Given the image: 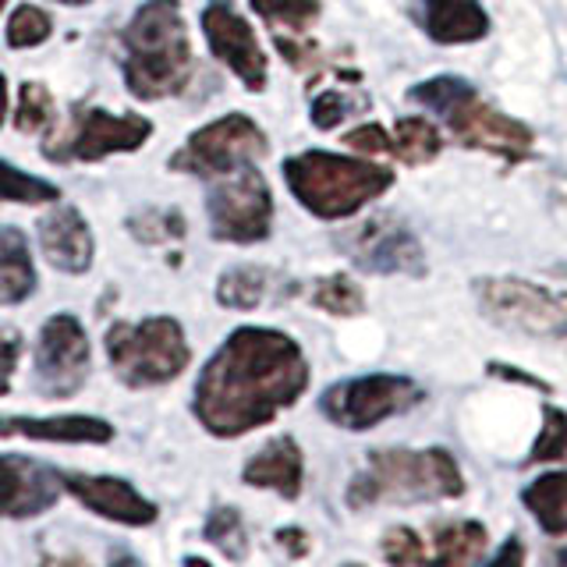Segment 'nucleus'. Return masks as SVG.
<instances>
[{"mask_svg":"<svg viewBox=\"0 0 567 567\" xmlns=\"http://www.w3.org/2000/svg\"><path fill=\"white\" fill-rule=\"evenodd\" d=\"M306 386L309 362L288 333L241 327L199 372L192 408L213 436H241L274 422Z\"/></svg>","mask_w":567,"mask_h":567,"instance_id":"nucleus-1","label":"nucleus"},{"mask_svg":"<svg viewBox=\"0 0 567 567\" xmlns=\"http://www.w3.org/2000/svg\"><path fill=\"white\" fill-rule=\"evenodd\" d=\"M124 82L138 100L182 93L192 75V47L177 0H146L121 32Z\"/></svg>","mask_w":567,"mask_h":567,"instance_id":"nucleus-2","label":"nucleus"},{"mask_svg":"<svg viewBox=\"0 0 567 567\" xmlns=\"http://www.w3.org/2000/svg\"><path fill=\"white\" fill-rule=\"evenodd\" d=\"M461 493H465V475H461L451 451L383 447V451H369L365 468L354 472L344 501L351 511H365L383 501L425 504V501H454Z\"/></svg>","mask_w":567,"mask_h":567,"instance_id":"nucleus-3","label":"nucleus"},{"mask_svg":"<svg viewBox=\"0 0 567 567\" xmlns=\"http://www.w3.org/2000/svg\"><path fill=\"white\" fill-rule=\"evenodd\" d=\"M284 182L291 195L319 220H344L354 217L362 206L394 185V171L369 164L362 156L309 150L284 159Z\"/></svg>","mask_w":567,"mask_h":567,"instance_id":"nucleus-4","label":"nucleus"},{"mask_svg":"<svg viewBox=\"0 0 567 567\" xmlns=\"http://www.w3.org/2000/svg\"><path fill=\"white\" fill-rule=\"evenodd\" d=\"M472 295L493 327L539 344H567V291L522 277H478Z\"/></svg>","mask_w":567,"mask_h":567,"instance_id":"nucleus-5","label":"nucleus"},{"mask_svg":"<svg viewBox=\"0 0 567 567\" xmlns=\"http://www.w3.org/2000/svg\"><path fill=\"white\" fill-rule=\"evenodd\" d=\"M106 354L114 372L128 386H159L182 377L188 365L185 330L171 316H153L142 323H117L106 333Z\"/></svg>","mask_w":567,"mask_h":567,"instance_id":"nucleus-6","label":"nucleus"},{"mask_svg":"<svg viewBox=\"0 0 567 567\" xmlns=\"http://www.w3.org/2000/svg\"><path fill=\"white\" fill-rule=\"evenodd\" d=\"M425 398V390L412 377H398V372H369V377H351L323 390L319 398V412L333 425L351 433L377 430L380 422L412 412Z\"/></svg>","mask_w":567,"mask_h":567,"instance_id":"nucleus-7","label":"nucleus"},{"mask_svg":"<svg viewBox=\"0 0 567 567\" xmlns=\"http://www.w3.org/2000/svg\"><path fill=\"white\" fill-rule=\"evenodd\" d=\"M213 238L252 245L270 235L274 224V195L266 177L256 171V164H245L220 177V185L206 199Z\"/></svg>","mask_w":567,"mask_h":567,"instance_id":"nucleus-8","label":"nucleus"},{"mask_svg":"<svg viewBox=\"0 0 567 567\" xmlns=\"http://www.w3.org/2000/svg\"><path fill=\"white\" fill-rule=\"evenodd\" d=\"M266 153L262 128L245 114H227L206 128L192 132L182 153L171 156L174 171L199 174V177H224L245 164H256Z\"/></svg>","mask_w":567,"mask_h":567,"instance_id":"nucleus-9","label":"nucleus"},{"mask_svg":"<svg viewBox=\"0 0 567 567\" xmlns=\"http://www.w3.org/2000/svg\"><path fill=\"white\" fill-rule=\"evenodd\" d=\"M344 248V256L365 274H425V252L415 230L408 227L394 213H377L365 217L359 227H351L348 235L337 238Z\"/></svg>","mask_w":567,"mask_h":567,"instance_id":"nucleus-10","label":"nucleus"},{"mask_svg":"<svg viewBox=\"0 0 567 567\" xmlns=\"http://www.w3.org/2000/svg\"><path fill=\"white\" fill-rule=\"evenodd\" d=\"M153 135V121L142 114H111V111H82L71 117L64 135L47 142V156L64 164V159H103L111 153H132Z\"/></svg>","mask_w":567,"mask_h":567,"instance_id":"nucleus-11","label":"nucleus"},{"mask_svg":"<svg viewBox=\"0 0 567 567\" xmlns=\"http://www.w3.org/2000/svg\"><path fill=\"white\" fill-rule=\"evenodd\" d=\"M443 124H447V132L461 146L501 156L504 164H522L532 153V142H536V132H532L525 121L496 111L493 103L478 96V89H472L465 100H457L451 111L443 114Z\"/></svg>","mask_w":567,"mask_h":567,"instance_id":"nucleus-12","label":"nucleus"},{"mask_svg":"<svg viewBox=\"0 0 567 567\" xmlns=\"http://www.w3.org/2000/svg\"><path fill=\"white\" fill-rule=\"evenodd\" d=\"M89 377V337L75 316H53L35 341L32 383L43 398H71Z\"/></svg>","mask_w":567,"mask_h":567,"instance_id":"nucleus-13","label":"nucleus"},{"mask_svg":"<svg viewBox=\"0 0 567 567\" xmlns=\"http://www.w3.org/2000/svg\"><path fill=\"white\" fill-rule=\"evenodd\" d=\"M203 32L213 58L235 71L245 89L259 93L266 85V53L256 40V29L238 14V8L230 0H209L203 11Z\"/></svg>","mask_w":567,"mask_h":567,"instance_id":"nucleus-14","label":"nucleus"},{"mask_svg":"<svg viewBox=\"0 0 567 567\" xmlns=\"http://www.w3.org/2000/svg\"><path fill=\"white\" fill-rule=\"evenodd\" d=\"M64 489L61 472L32 457L0 454V518H32L58 504Z\"/></svg>","mask_w":567,"mask_h":567,"instance_id":"nucleus-15","label":"nucleus"},{"mask_svg":"<svg viewBox=\"0 0 567 567\" xmlns=\"http://www.w3.org/2000/svg\"><path fill=\"white\" fill-rule=\"evenodd\" d=\"M64 478V489L75 496L79 504H85L93 514L106 522H117V525H153L156 522V507L142 496L132 483L114 475H82V472H68Z\"/></svg>","mask_w":567,"mask_h":567,"instance_id":"nucleus-16","label":"nucleus"},{"mask_svg":"<svg viewBox=\"0 0 567 567\" xmlns=\"http://www.w3.org/2000/svg\"><path fill=\"white\" fill-rule=\"evenodd\" d=\"M40 248L50 266L64 274H85L93 266V235L75 206H58L50 217L40 220Z\"/></svg>","mask_w":567,"mask_h":567,"instance_id":"nucleus-17","label":"nucleus"},{"mask_svg":"<svg viewBox=\"0 0 567 567\" xmlns=\"http://www.w3.org/2000/svg\"><path fill=\"white\" fill-rule=\"evenodd\" d=\"M419 22L443 47H465L489 35V14L478 0H422Z\"/></svg>","mask_w":567,"mask_h":567,"instance_id":"nucleus-18","label":"nucleus"},{"mask_svg":"<svg viewBox=\"0 0 567 567\" xmlns=\"http://www.w3.org/2000/svg\"><path fill=\"white\" fill-rule=\"evenodd\" d=\"M241 478L248 486H256V489H274V493L284 496V501H295V496L301 493V478H306L301 447L291 436H274L241 468Z\"/></svg>","mask_w":567,"mask_h":567,"instance_id":"nucleus-19","label":"nucleus"},{"mask_svg":"<svg viewBox=\"0 0 567 567\" xmlns=\"http://www.w3.org/2000/svg\"><path fill=\"white\" fill-rule=\"evenodd\" d=\"M0 436H25V440H47V443H106V440H114V425L93 415L0 419Z\"/></svg>","mask_w":567,"mask_h":567,"instance_id":"nucleus-20","label":"nucleus"},{"mask_svg":"<svg viewBox=\"0 0 567 567\" xmlns=\"http://www.w3.org/2000/svg\"><path fill=\"white\" fill-rule=\"evenodd\" d=\"M35 291L29 241L18 227H0V306L25 301Z\"/></svg>","mask_w":567,"mask_h":567,"instance_id":"nucleus-21","label":"nucleus"},{"mask_svg":"<svg viewBox=\"0 0 567 567\" xmlns=\"http://www.w3.org/2000/svg\"><path fill=\"white\" fill-rule=\"evenodd\" d=\"M522 504L532 511L546 536H567V468L532 478L522 489Z\"/></svg>","mask_w":567,"mask_h":567,"instance_id":"nucleus-22","label":"nucleus"},{"mask_svg":"<svg viewBox=\"0 0 567 567\" xmlns=\"http://www.w3.org/2000/svg\"><path fill=\"white\" fill-rule=\"evenodd\" d=\"M486 543H489V532L483 522H472V518L443 522L433 528V560L447 567H465V564L483 560Z\"/></svg>","mask_w":567,"mask_h":567,"instance_id":"nucleus-23","label":"nucleus"},{"mask_svg":"<svg viewBox=\"0 0 567 567\" xmlns=\"http://www.w3.org/2000/svg\"><path fill=\"white\" fill-rule=\"evenodd\" d=\"M390 135H394V156L404 159V164H412V167L433 164V159L440 156V150H443L440 128L430 117H422V114L401 117Z\"/></svg>","mask_w":567,"mask_h":567,"instance_id":"nucleus-24","label":"nucleus"},{"mask_svg":"<svg viewBox=\"0 0 567 567\" xmlns=\"http://www.w3.org/2000/svg\"><path fill=\"white\" fill-rule=\"evenodd\" d=\"M266 295V274L259 266H235L217 284V298L227 309H256Z\"/></svg>","mask_w":567,"mask_h":567,"instance_id":"nucleus-25","label":"nucleus"},{"mask_svg":"<svg viewBox=\"0 0 567 567\" xmlns=\"http://www.w3.org/2000/svg\"><path fill=\"white\" fill-rule=\"evenodd\" d=\"M312 306L330 312V316H359L362 306H365V295L348 274H333V277L316 280Z\"/></svg>","mask_w":567,"mask_h":567,"instance_id":"nucleus-26","label":"nucleus"},{"mask_svg":"<svg viewBox=\"0 0 567 567\" xmlns=\"http://www.w3.org/2000/svg\"><path fill=\"white\" fill-rule=\"evenodd\" d=\"M53 199H61L58 185L43 182V177H32V174L18 171V167L0 159V203L35 206V203H53Z\"/></svg>","mask_w":567,"mask_h":567,"instance_id":"nucleus-27","label":"nucleus"},{"mask_svg":"<svg viewBox=\"0 0 567 567\" xmlns=\"http://www.w3.org/2000/svg\"><path fill=\"white\" fill-rule=\"evenodd\" d=\"M248 4L266 25L291 29L298 35L319 18V0H248Z\"/></svg>","mask_w":567,"mask_h":567,"instance_id":"nucleus-28","label":"nucleus"},{"mask_svg":"<svg viewBox=\"0 0 567 567\" xmlns=\"http://www.w3.org/2000/svg\"><path fill=\"white\" fill-rule=\"evenodd\" d=\"M472 89H475V85H472L468 79H461V75H436V79H425V82H419V85L408 89V100L443 117L457 100H465V96L472 93Z\"/></svg>","mask_w":567,"mask_h":567,"instance_id":"nucleus-29","label":"nucleus"},{"mask_svg":"<svg viewBox=\"0 0 567 567\" xmlns=\"http://www.w3.org/2000/svg\"><path fill=\"white\" fill-rule=\"evenodd\" d=\"M203 536L220 549L224 557L230 560H241L248 554V536H245V522L235 507H217L206 518Z\"/></svg>","mask_w":567,"mask_h":567,"instance_id":"nucleus-30","label":"nucleus"},{"mask_svg":"<svg viewBox=\"0 0 567 567\" xmlns=\"http://www.w3.org/2000/svg\"><path fill=\"white\" fill-rule=\"evenodd\" d=\"M567 454V412L557 404H543V430L528 451V465H546Z\"/></svg>","mask_w":567,"mask_h":567,"instance_id":"nucleus-31","label":"nucleus"},{"mask_svg":"<svg viewBox=\"0 0 567 567\" xmlns=\"http://www.w3.org/2000/svg\"><path fill=\"white\" fill-rule=\"evenodd\" d=\"M53 121V100L47 93V85L40 82H25L18 89V114H14V128L18 132H43Z\"/></svg>","mask_w":567,"mask_h":567,"instance_id":"nucleus-32","label":"nucleus"},{"mask_svg":"<svg viewBox=\"0 0 567 567\" xmlns=\"http://www.w3.org/2000/svg\"><path fill=\"white\" fill-rule=\"evenodd\" d=\"M53 32V22L43 8H32V4H22L8 22V47L14 50H29V47H40L50 40Z\"/></svg>","mask_w":567,"mask_h":567,"instance_id":"nucleus-33","label":"nucleus"},{"mask_svg":"<svg viewBox=\"0 0 567 567\" xmlns=\"http://www.w3.org/2000/svg\"><path fill=\"white\" fill-rule=\"evenodd\" d=\"M383 560L404 567V564H425V560H430V554H425L422 536L415 528L394 525V528L383 532Z\"/></svg>","mask_w":567,"mask_h":567,"instance_id":"nucleus-34","label":"nucleus"},{"mask_svg":"<svg viewBox=\"0 0 567 567\" xmlns=\"http://www.w3.org/2000/svg\"><path fill=\"white\" fill-rule=\"evenodd\" d=\"M128 227L142 241H171L185 235L182 213H174V209H150V213H142V217H132Z\"/></svg>","mask_w":567,"mask_h":567,"instance_id":"nucleus-35","label":"nucleus"},{"mask_svg":"<svg viewBox=\"0 0 567 567\" xmlns=\"http://www.w3.org/2000/svg\"><path fill=\"white\" fill-rule=\"evenodd\" d=\"M354 111V100H348L341 89H327V93H319L312 100V124L319 132H330L337 128L348 114Z\"/></svg>","mask_w":567,"mask_h":567,"instance_id":"nucleus-36","label":"nucleus"},{"mask_svg":"<svg viewBox=\"0 0 567 567\" xmlns=\"http://www.w3.org/2000/svg\"><path fill=\"white\" fill-rule=\"evenodd\" d=\"M348 150L362 153V156H380V153H394V135H390L383 124H359L344 135Z\"/></svg>","mask_w":567,"mask_h":567,"instance_id":"nucleus-37","label":"nucleus"},{"mask_svg":"<svg viewBox=\"0 0 567 567\" xmlns=\"http://www.w3.org/2000/svg\"><path fill=\"white\" fill-rule=\"evenodd\" d=\"M486 372H489V377H496V380H511V383H522V386H532V390H543V394H549V383H543L539 377H532V372H522L518 365L489 362Z\"/></svg>","mask_w":567,"mask_h":567,"instance_id":"nucleus-38","label":"nucleus"},{"mask_svg":"<svg viewBox=\"0 0 567 567\" xmlns=\"http://www.w3.org/2000/svg\"><path fill=\"white\" fill-rule=\"evenodd\" d=\"M14 362H18V341L8 330H0V394H8L11 377H14Z\"/></svg>","mask_w":567,"mask_h":567,"instance_id":"nucleus-39","label":"nucleus"},{"mask_svg":"<svg viewBox=\"0 0 567 567\" xmlns=\"http://www.w3.org/2000/svg\"><path fill=\"white\" fill-rule=\"evenodd\" d=\"M277 543L288 549L291 557H306L309 554V536H306V528H280L277 532Z\"/></svg>","mask_w":567,"mask_h":567,"instance_id":"nucleus-40","label":"nucleus"},{"mask_svg":"<svg viewBox=\"0 0 567 567\" xmlns=\"http://www.w3.org/2000/svg\"><path fill=\"white\" fill-rule=\"evenodd\" d=\"M522 560H525V549H522V543H518V539L511 536V539H507V546H504L501 554H496L489 564H493V567H501V564H522Z\"/></svg>","mask_w":567,"mask_h":567,"instance_id":"nucleus-41","label":"nucleus"},{"mask_svg":"<svg viewBox=\"0 0 567 567\" xmlns=\"http://www.w3.org/2000/svg\"><path fill=\"white\" fill-rule=\"evenodd\" d=\"M4 117H8V79L0 75V124H4Z\"/></svg>","mask_w":567,"mask_h":567,"instance_id":"nucleus-42","label":"nucleus"},{"mask_svg":"<svg viewBox=\"0 0 567 567\" xmlns=\"http://www.w3.org/2000/svg\"><path fill=\"white\" fill-rule=\"evenodd\" d=\"M58 4H71V8H82V4H89V0H58Z\"/></svg>","mask_w":567,"mask_h":567,"instance_id":"nucleus-43","label":"nucleus"},{"mask_svg":"<svg viewBox=\"0 0 567 567\" xmlns=\"http://www.w3.org/2000/svg\"><path fill=\"white\" fill-rule=\"evenodd\" d=\"M557 560H560V564H567V546H564V549H557Z\"/></svg>","mask_w":567,"mask_h":567,"instance_id":"nucleus-44","label":"nucleus"},{"mask_svg":"<svg viewBox=\"0 0 567 567\" xmlns=\"http://www.w3.org/2000/svg\"><path fill=\"white\" fill-rule=\"evenodd\" d=\"M4 4H8V0H0V11H4Z\"/></svg>","mask_w":567,"mask_h":567,"instance_id":"nucleus-45","label":"nucleus"}]
</instances>
